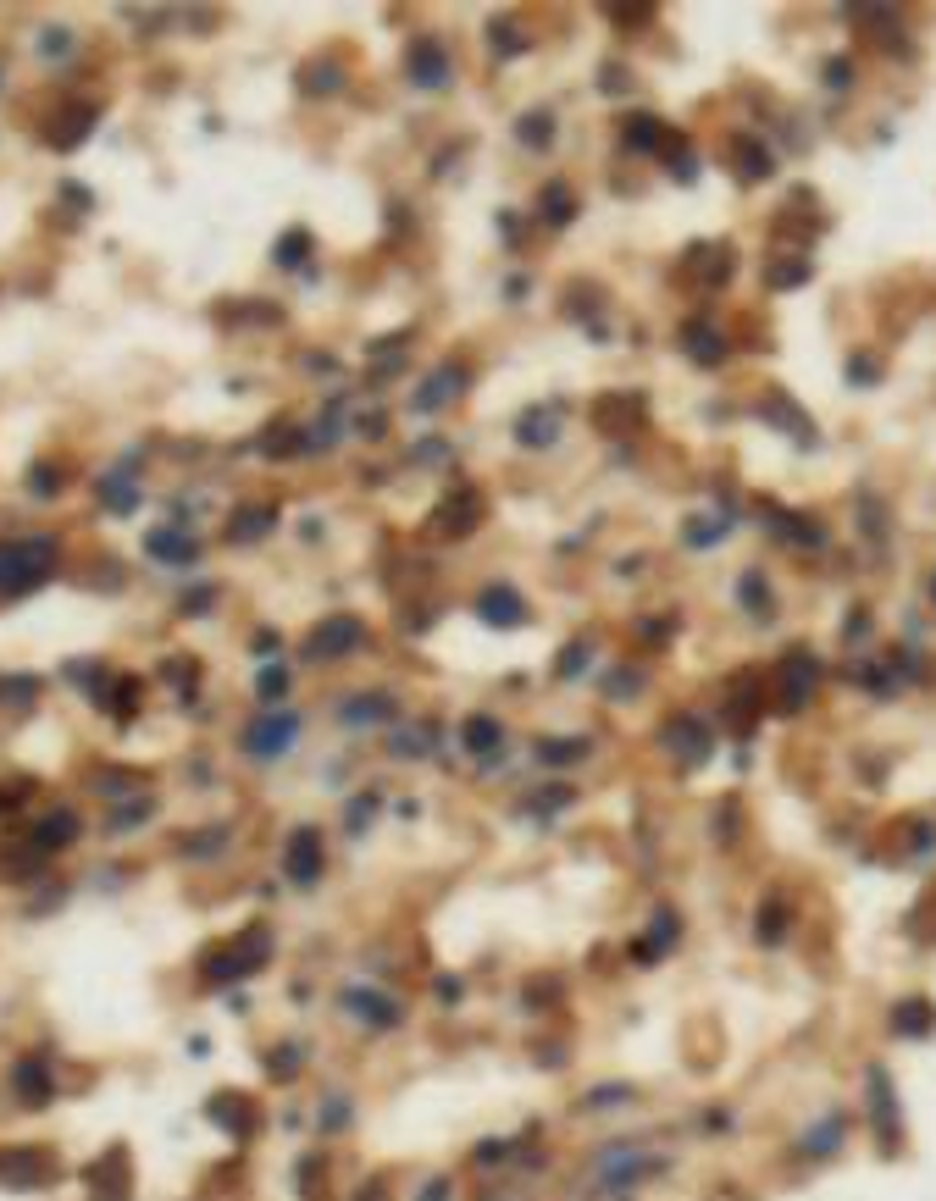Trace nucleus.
<instances>
[{
	"label": "nucleus",
	"instance_id": "25",
	"mask_svg": "<svg viewBox=\"0 0 936 1201\" xmlns=\"http://www.w3.org/2000/svg\"><path fill=\"white\" fill-rule=\"evenodd\" d=\"M610 1102H632V1091H626V1085H610V1091H593L582 1107H610Z\"/></svg>",
	"mask_w": 936,
	"mask_h": 1201
},
{
	"label": "nucleus",
	"instance_id": "19",
	"mask_svg": "<svg viewBox=\"0 0 936 1201\" xmlns=\"http://www.w3.org/2000/svg\"><path fill=\"white\" fill-rule=\"evenodd\" d=\"M72 831H78V820H72V814H50V820L39 825V847H45V853H56V842H67Z\"/></svg>",
	"mask_w": 936,
	"mask_h": 1201
},
{
	"label": "nucleus",
	"instance_id": "16",
	"mask_svg": "<svg viewBox=\"0 0 936 1201\" xmlns=\"http://www.w3.org/2000/svg\"><path fill=\"white\" fill-rule=\"evenodd\" d=\"M12 1080H17V1091L34 1096V1102H45V1096H50V1074H45V1063H28V1058H23Z\"/></svg>",
	"mask_w": 936,
	"mask_h": 1201
},
{
	"label": "nucleus",
	"instance_id": "3",
	"mask_svg": "<svg viewBox=\"0 0 936 1201\" xmlns=\"http://www.w3.org/2000/svg\"><path fill=\"white\" fill-rule=\"evenodd\" d=\"M294 737H300V714H294V709L255 714L250 731H244V753H255V759H277Z\"/></svg>",
	"mask_w": 936,
	"mask_h": 1201
},
{
	"label": "nucleus",
	"instance_id": "10",
	"mask_svg": "<svg viewBox=\"0 0 936 1201\" xmlns=\"http://www.w3.org/2000/svg\"><path fill=\"white\" fill-rule=\"evenodd\" d=\"M499 742H504V726L493 720V714H471V720H466V753H471V759H493Z\"/></svg>",
	"mask_w": 936,
	"mask_h": 1201
},
{
	"label": "nucleus",
	"instance_id": "2",
	"mask_svg": "<svg viewBox=\"0 0 936 1201\" xmlns=\"http://www.w3.org/2000/svg\"><path fill=\"white\" fill-rule=\"evenodd\" d=\"M50 559H56V548H50L45 537H34V543H6L0 548V593L39 587V576L50 571Z\"/></svg>",
	"mask_w": 936,
	"mask_h": 1201
},
{
	"label": "nucleus",
	"instance_id": "27",
	"mask_svg": "<svg viewBox=\"0 0 936 1201\" xmlns=\"http://www.w3.org/2000/svg\"><path fill=\"white\" fill-rule=\"evenodd\" d=\"M416 1201H449V1179H432V1185H421Z\"/></svg>",
	"mask_w": 936,
	"mask_h": 1201
},
{
	"label": "nucleus",
	"instance_id": "15",
	"mask_svg": "<svg viewBox=\"0 0 936 1201\" xmlns=\"http://www.w3.org/2000/svg\"><path fill=\"white\" fill-rule=\"evenodd\" d=\"M682 344H687V355H698V366H715V360H720V349H726V344H720V333H709L704 322H698V327H687V333H682Z\"/></svg>",
	"mask_w": 936,
	"mask_h": 1201
},
{
	"label": "nucleus",
	"instance_id": "12",
	"mask_svg": "<svg viewBox=\"0 0 936 1201\" xmlns=\"http://www.w3.org/2000/svg\"><path fill=\"white\" fill-rule=\"evenodd\" d=\"M338 720H344V726H377V720H388V698L383 692H360V698L344 703Z\"/></svg>",
	"mask_w": 936,
	"mask_h": 1201
},
{
	"label": "nucleus",
	"instance_id": "21",
	"mask_svg": "<svg viewBox=\"0 0 936 1201\" xmlns=\"http://www.w3.org/2000/svg\"><path fill=\"white\" fill-rule=\"evenodd\" d=\"M549 432H554V416H549V410H543V416H527V421H521V438H527L532 449H543V443H549Z\"/></svg>",
	"mask_w": 936,
	"mask_h": 1201
},
{
	"label": "nucleus",
	"instance_id": "1",
	"mask_svg": "<svg viewBox=\"0 0 936 1201\" xmlns=\"http://www.w3.org/2000/svg\"><path fill=\"white\" fill-rule=\"evenodd\" d=\"M266 958H272V941H266V930H244V941H233V947L211 952L200 964V975L211 980V986H233V980H244L250 969H261Z\"/></svg>",
	"mask_w": 936,
	"mask_h": 1201
},
{
	"label": "nucleus",
	"instance_id": "22",
	"mask_svg": "<svg viewBox=\"0 0 936 1201\" xmlns=\"http://www.w3.org/2000/svg\"><path fill=\"white\" fill-rule=\"evenodd\" d=\"M150 554H167V559H189L194 543H178V532H156V543H150Z\"/></svg>",
	"mask_w": 936,
	"mask_h": 1201
},
{
	"label": "nucleus",
	"instance_id": "8",
	"mask_svg": "<svg viewBox=\"0 0 936 1201\" xmlns=\"http://www.w3.org/2000/svg\"><path fill=\"white\" fill-rule=\"evenodd\" d=\"M477 615L488 620V626H499V631H510L521 615H527V604H521L510 587H488V593H477Z\"/></svg>",
	"mask_w": 936,
	"mask_h": 1201
},
{
	"label": "nucleus",
	"instance_id": "26",
	"mask_svg": "<svg viewBox=\"0 0 936 1201\" xmlns=\"http://www.w3.org/2000/svg\"><path fill=\"white\" fill-rule=\"evenodd\" d=\"M288 687V670L283 665H266V676H261V692H266V698H277V692H283Z\"/></svg>",
	"mask_w": 936,
	"mask_h": 1201
},
{
	"label": "nucleus",
	"instance_id": "20",
	"mask_svg": "<svg viewBox=\"0 0 936 1201\" xmlns=\"http://www.w3.org/2000/svg\"><path fill=\"white\" fill-rule=\"evenodd\" d=\"M588 753V742H538V759L543 764H576Z\"/></svg>",
	"mask_w": 936,
	"mask_h": 1201
},
{
	"label": "nucleus",
	"instance_id": "7",
	"mask_svg": "<svg viewBox=\"0 0 936 1201\" xmlns=\"http://www.w3.org/2000/svg\"><path fill=\"white\" fill-rule=\"evenodd\" d=\"M665 742L676 748V759H682V764H704L709 759V726H704V720H687V714H682V720H671Z\"/></svg>",
	"mask_w": 936,
	"mask_h": 1201
},
{
	"label": "nucleus",
	"instance_id": "9",
	"mask_svg": "<svg viewBox=\"0 0 936 1201\" xmlns=\"http://www.w3.org/2000/svg\"><path fill=\"white\" fill-rule=\"evenodd\" d=\"M815 681H820V670H815V659L809 654H792V665H781V687H787V709H798V703L815 692Z\"/></svg>",
	"mask_w": 936,
	"mask_h": 1201
},
{
	"label": "nucleus",
	"instance_id": "13",
	"mask_svg": "<svg viewBox=\"0 0 936 1201\" xmlns=\"http://www.w3.org/2000/svg\"><path fill=\"white\" fill-rule=\"evenodd\" d=\"M931 1019H936V1013H931V1002H925V997L892 1008V1030H898V1035H931Z\"/></svg>",
	"mask_w": 936,
	"mask_h": 1201
},
{
	"label": "nucleus",
	"instance_id": "5",
	"mask_svg": "<svg viewBox=\"0 0 936 1201\" xmlns=\"http://www.w3.org/2000/svg\"><path fill=\"white\" fill-rule=\"evenodd\" d=\"M316 875H322V836H316L311 825H300V831L288 836V880H294V886H311Z\"/></svg>",
	"mask_w": 936,
	"mask_h": 1201
},
{
	"label": "nucleus",
	"instance_id": "11",
	"mask_svg": "<svg viewBox=\"0 0 936 1201\" xmlns=\"http://www.w3.org/2000/svg\"><path fill=\"white\" fill-rule=\"evenodd\" d=\"M344 1002L366 1013V1030H394V1024H399V1002H383L377 991H349Z\"/></svg>",
	"mask_w": 936,
	"mask_h": 1201
},
{
	"label": "nucleus",
	"instance_id": "14",
	"mask_svg": "<svg viewBox=\"0 0 936 1201\" xmlns=\"http://www.w3.org/2000/svg\"><path fill=\"white\" fill-rule=\"evenodd\" d=\"M842 1135H848V1124H842V1118H826V1124L809 1130V1141L798 1146V1152H804V1157H826V1152H837V1146H842Z\"/></svg>",
	"mask_w": 936,
	"mask_h": 1201
},
{
	"label": "nucleus",
	"instance_id": "4",
	"mask_svg": "<svg viewBox=\"0 0 936 1201\" xmlns=\"http://www.w3.org/2000/svg\"><path fill=\"white\" fill-rule=\"evenodd\" d=\"M864 1091H870V1118H876V1130L887 1146H898V1091H892V1074L881 1069V1063H870V1074H864Z\"/></svg>",
	"mask_w": 936,
	"mask_h": 1201
},
{
	"label": "nucleus",
	"instance_id": "24",
	"mask_svg": "<svg viewBox=\"0 0 936 1201\" xmlns=\"http://www.w3.org/2000/svg\"><path fill=\"white\" fill-rule=\"evenodd\" d=\"M288 1074H300V1052H294V1047H277V1052H272V1080H288Z\"/></svg>",
	"mask_w": 936,
	"mask_h": 1201
},
{
	"label": "nucleus",
	"instance_id": "18",
	"mask_svg": "<svg viewBox=\"0 0 936 1201\" xmlns=\"http://www.w3.org/2000/svg\"><path fill=\"white\" fill-rule=\"evenodd\" d=\"M759 941H765V947L787 941V914H781V903H776V897H770V903H765V914H759Z\"/></svg>",
	"mask_w": 936,
	"mask_h": 1201
},
{
	"label": "nucleus",
	"instance_id": "6",
	"mask_svg": "<svg viewBox=\"0 0 936 1201\" xmlns=\"http://www.w3.org/2000/svg\"><path fill=\"white\" fill-rule=\"evenodd\" d=\"M349 648H360V620H322V631H311L305 654L333 659V654H349Z\"/></svg>",
	"mask_w": 936,
	"mask_h": 1201
},
{
	"label": "nucleus",
	"instance_id": "23",
	"mask_svg": "<svg viewBox=\"0 0 936 1201\" xmlns=\"http://www.w3.org/2000/svg\"><path fill=\"white\" fill-rule=\"evenodd\" d=\"M743 604H748V609H765V604H770L765 576H759V571H748V576H743Z\"/></svg>",
	"mask_w": 936,
	"mask_h": 1201
},
{
	"label": "nucleus",
	"instance_id": "28",
	"mask_svg": "<svg viewBox=\"0 0 936 1201\" xmlns=\"http://www.w3.org/2000/svg\"><path fill=\"white\" fill-rule=\"evenodd\" d=\"M931 598H936V582H931Z\"/></svg>",
	"mask_w": 936,
	"mask_h": 1201
},
{
	"label": "nucleus",
	"instance_id": "17",
	"mask_svg": "<svg viewBox=\"0 0 936 1201\" xmlns=\"http://www.w3.org/2000/svg\"><path fill=\"white\" fill-rule=\"evenodd\" d=\"M588 659H593V643H588V637H576V643L565 648L560 659H554V676H560V681H576V676H582V665H588Z\"/></svg>",
	"mask_w": 936,
	"mask_h": 1201
}]
</instances>
